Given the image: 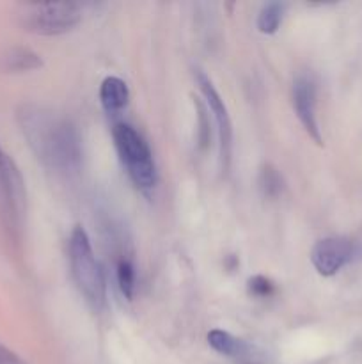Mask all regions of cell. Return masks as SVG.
Here are the masks:
<instances>
[{
    "mask_svg": "<svg viewBox=\"0 0 362 364\" xmlns=\"http://www.w3.org/2000/svg\"><path fill=\"white\" fill-rule=\"evenodd\" d=\"M21 132L38 159L59 174L80 169L82 141L77 128L66 117L38 105H25L18 112Z\"/></svg>",
    "mask_w": 362,
    "mask_h": 364,
    "instance_id": "obj_1",
    "label": "cell"
},
{
    "mask_svg": "<svg viewBox=\"0 0 362 364\" xmlns=\"http://www.w3.org/2000/svg\"><path fill=\"white\" fill-rule=\"evenodd\" d=\"M112 137L121 164L135 187L141 188L142 192L153 191L158 183V171L151 148L144 137L128 123L114 124Z\"/></svg>",
    "mask_w": 362,
    "mask_h": 364,
    "instance_id": "obj_2",
    "label": "cell"
},
{
    "mask_svg": "<svg viewBox=\"0 0 362 364\" xmlns=\"http://www.w3.org/2000/svg\"><path fill=\"white\" fill-rule=\"evenodd\" d=\"M70 267L73 279L85 301L94 309H102L106 299V284L102 267L92 252L89 235L82 226H77L70 237Z\"/></svg>",
    "mask_w": 362,
    "mask_h": 364,
    "instance_id": "obj_3",
    "label": "cell"
},
{
    "mask_svg": "<svg viewBox=\"0 0 362 364\" xmlns=\"http://www.w3.org/2000/svg\"><path fill=\"white\" fill-rule=\"evenodd\" d=\"M27 210L25 181L14 160L0 146V215L7 230L20 231Z\"/></svg>",
    "mask_w": 362,
    "mask_h": 364,
    "instance_id": "obj_4",
    "label": "cell"
},
{
    "mask_svg": "<svg viewBox=\"0 0 362 364\" xmlns=\"http://www.w3.org/2000/svg\"><path fill=\"white\" fill-rule=\"evenodd\" d=\"M82 20V9L73 2H43L27 7L23 27L41 36H57L77 27Z\"/></svg>",
    "mask_w": 362,
    "mask_h": 364,
    "instance_id": "obj_5",
    "label": "cell"
},
{
    "mask_svg": "<svg viewBox=\"0 0 362 364\" xmlns=\"http://www.w3.org/2000/svg\"><path fill=\"white\" fill-rule=\"evenodd\" d=\"M355 256H357V245L353 242L343 237H329L316 242L311 251V262L319 276L330 277L353 262Z\"/></svg>",
    "mask_w": 362,
    "mask_h": 364,
    "instance_id": "obj_6",
    "label": "cell"
},
{
    "mask_svg": "<svg viewBox=\"0 0 362 364\" xmlns=\"http://www.w3.org/2000/svg\"><path fill=\"white\" fill-rule=\"evenodd\" d=\"M195 78H197V84L204 95L209 110L213 112V117H215L220 141V162H222V169L227 171L231 164V148H233V124H231L229 114H227V107L224 100L220 98L213 82L201 70L195 71Z\"/></svg>",
    "mask_w": 362,
    "mask_h": 364,
    "instance_id": "obj_7",
    "label": "cell"
},
{
    "mask_svg": "<svg viewBox=\"0 0 362 364\" xmlns=\"http://www.w3.org/2000/svg\"><path fill=\"white\" fill-rule=\"evenodd\" d=\"M293 105L305 132L322 144L318 117H316V84L311 77H298L293 84Z\"/></svg>",
    "mask_w": 362,
    "mask_h": 364,
    "instance_id": "obj_8",
    "label": "cell"
},
{
    "mask_svg": "<svg viewBox=\"0 0 362 364\" xmlns=\"http://www.w3.org/2000/svg\"><path fill=\"white\" fill-rule=\"evenodd\" d=\"M130 91L128 85L117 77H106L99 87V102L109 114H116L128 105Z\"/></svg>",
    "mask_w": 362,
    "mask_h": 364,
    "instance_id": "obj_9",
    "label": "cell"
},
{
    "mask_svg": "<svg viewBox=\"0 0 362 364\" xmlns=\"http://www.w3.org/2000/svg\"><path fill=\"white\" fill-rule=\"evenodd\" d=\"M43 66L41 57L28 48H11L0 59V68L7 73H23Z\"/></svg>",
    "mask_w": 362,
    "mask_h": 364,
    "instance_id": "obj_10",
    "label": "cell"
},
{
    "mask_svg": "<svg viewBox=\"0 0 362 364\" xmlns=\"http://www.w3.org/2000/svg\"><path fill=\"white\" fill-rule=\"evenodd\" d=\"M208 343L209 347L213 348L215 352L222 355H229V358H234V355H241L247 347L241 340L238 338L231 336L229 333L222 329H213L208 333Z\"/></svg>",
    "mask_w": 362,
    "mask_h": 364,
    "instance_id": "obj_11",
    "label": "cell"
},
{
    "mask_svg": "<svg viewBox=\"0 0 362 364\" xmlns=\"http://www.w3.org/2000/svg\"><path fill=\"white\" fill-rule=\"evenodd\" d=\"M284 4L270 2L261 9L258 16V28L263 34H275L283 23Z\"/></svg>",
    "mask_w": 362,
    "mask_h": 364,
    "instance_id": "obj_12",
    "label": "cell"
},
{
    "mask_svg": "<svg viewBox=\"0 0 362 364\" xmlns=\"http://www.w3.org/2000/svg\"><path fill=\"white\" fill-rule=\"evenodd\" d=\"M117 284L124 299L131 301L135 294V267L128 258L119 259L117 263Z\"/></svg>",
    "mask_w": 362,
    "mask_h": 364,
    "instance_id": "obj_13",
    "label": "cell"
},
{
    "mask_svg": "<svg viewBox=\"0 0 362 364\" xmlns=\"http://www.w3.org/2000/svg\"><path fill=\"white\" fill-rule=\"evenodd\" d=\"M259 185H261L265 196H268V198H275V196L280 192V188H283V180H280L279 173H277L275 169H272V167H265V169L261 171Z\"/></svg>",
    "mask_w": 362,
    "mask_h": 364,
    "instance_id": "obj_14",
    "label": "cell"
},
{
    "mask_svg": "<svg viewBox=\"0 0 362 364\" xmlns=\"http://www.w3.org/2000/svg\"><path fill=\"white\" fill-rule=\"evenodd\" d=\"M248 291H251V295H254V297H270V295L275 291V288H273L272 281L266 279V277L263 276H256L252 277V279H248Z\"/></svg>",
    "mask_w": 362,
    "mask_h": 364,
    "instance_id": "obj_15",
    "label": "cell"
},
{
    "mask_svg": "<svg viewBox=\"0 0 362 364\" xmlns=\"http://www.w3.org/2000/svg\"><path fill=\"white\" fill-rule=\"evenodd\" d=\"M0 364H25L23 359L0 343Z\"/></svg>",
    "mask_w": 362,
    "mask_h": 364,
    "instance_id": "obj_16",
    "label": "cell"
}]
</instances>
